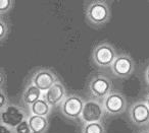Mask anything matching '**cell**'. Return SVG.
Instances as JSON below:
<instances>
[{
	"label": "cell",
	"mask_w": 149,
	"mask_h": 133,
	"mask_svg": "<svg viewBox=\"0 0 149 133\" xmlns=\"http://www.w3.org/2000/svg\"><path fill=\"white\" fill-rule=\"evenodd\" d=\"M26 119H28L26 112L15 105H8L4 109H2L0 113L1 124L6 125L9 128L15 129Z\"/></svg>",
	"instance_id": "obj_1"
},
{
	"label": "cell",
	"mask_w": 149,
	"mask_h": 133,
	"mask_svg": "<svg viewBox=\"0 0 149 133\" xmlns=\"http://www.w3.org/2000/svg\"><path fill=\"white\" fill-rule=\"evenodd\" d=\"M109 7L103 1H94L88 5L86 15L88 19L95 25L104 23L109 17Z\"/></svg>",
	"instance_id": "obj_2"
},
{
	"label": "cell",
	"mask_w": 149,
	"mask_h": 133,
	"mask_svg": "<svg viewBox=\"0 0 149 133\" xmlns=\"http://www.w3.org/2000/svg\"><path fill=\"white\" fill-rule=\"evenodd\" d=\"M84 104L80 96H68L63 100V102L60 105V109L64 116L70 119H76L81 117L82 111L84 108Z\"/></svg>",
	"instance_id": "obj_3"
},
{
	"label": "cell",
	"mask_w": 149,
	"mask_h": 133,
	"mask_svg": "<svg viewBox=\"0 0 149 133\" xmlns=\"http://www.w3.org/2000/svg\"><path fill=\"white\" fill-rule=\"evenodd\" d=\"M103 110L104 107L97 101H87L84 104V108L80 118L85 123L100 122L103 117Z\"/></svg>",
	"instance_id": "obj_4"
},
{
	"label": "cell",
	"mask_w": 149,
	"mask_h": 133,
	"mask_svg": "<svg viewBox=\"0 0 149 133\" xmlns=\"http://www.w3.org/2000/svg\"><path fill=\"white\" fill-rule=\"evenodd\" d=\"M116 58V56L113 48L107 44L97 46L93 51V60L99 66H111Z\"/></svg>",
	"instance_id": "obj_5"
},
{
	"label": "cell",
	"mask_w": 149,
	"mask_h": 133,
	"mask_svg": "<svg viewBox=\"0 0 149 133\" xmlns=\"http://www.w3.org/2000/svg\"><path fill=\"white\" fill-rule=\"evenodd\" d=\"M56 76L52 71L48 69H41L38 70L34 74L32 78V83L36 85L40 90L43 92H47L51 86L56 83Z\"/></svg>",
	"instance_id": "obj_6"
},
{
	"label": "cell",
	"mask_w": 149,
	"mask_h": 133,
	"mask_svg": "<svg viewBox=\"0 0 149 133\" xmlns=\"http://www.w3.org/2000/svg\"><path fill=\"white\" fill-rule=\"evenodd\" d=\"M103 107L109 114H120L126 108V100L118 92H110L103 100Z\"/></svg>",
	"instance_id": "obj_7"
},
{
	"label": "cell",
	"mask_w": 149,
	"mask_h": 133,
	"mask_svg": "<svg viewBox=\"0 0 149 133\" xmlns=\"http://www.w3.org/2000/svg\"><path fill=\"white\" fill-rule=\"evenodd\" d=\"M110 90H111V83L109 79L104 76H96L90 83L91 94L95 98L105 99L110 94Z\"/></svg>",
	"instance_id": "obj_8"
},
{
	"label": "cell",
	"mask_w": 149,
	"mask_h": 133,
	"mask_svg": "<svg viewBox=\"0 0 149 133\" xmlns=\"http://www.w3.org/2000/svg\"><path fill=\"white\" fill-rule=\"evenodd\" d=\"M65 88L60 82H56L53 86L49 88L47 92H43V98L50 106H57L58 104L61 105L63 100L65 99Z\"/></svg>",
	"instance_id": "obj_9"
},
{
	"label": "cell",
	"mask_w": 149,
	"mask_h": 133,
	"mask_svg": "<svg viewBox=\"0 0 149 133\" xmlns=\"http://www.w3.org/2000/svg\"><path fill=\"white\" fill-rule=\"evenodd\" d=\"M130 117L137 125L147 124L149 122V107L144 102L135 103L131 108Z\"/></svg>",
	"instance_id": "obj_10"
},
{
	"label": "cell",
	"mask_w": 149,
	"mask_h": 133,
	"mask_svg": "<svg viewBox=\"0 0 149 133\" xmlns=\"http://www.w3.org/2000/svg\"><path fill=\"white\" fill-rule=\"evenodd\" d=\"M134 64L129 56L120 55L116 56V60L112 63L111 69L113 73L118 76H127L133 71Z\"/></svg>",
	"instance_id": "obj_11"
},
{
	"label": "cell",
	"mask_w": 149,
	"mask_h": 133,
	"mask_svg": "<svg viewBox=\"0 0 149 133\" xmlns=\"http://www.w3.org/2000/svg\"><path fill=\"white\" fill-rule=\"evenodd\" d=\"M43 98V92L40 90L39 88L36 85H34L33 83L29 84V85L26 88L25 92L23 94V100L24 102L27 105L31 106L34 103H36L37 101H39L40 99Z\"/></svg>",
	"instance_id": "obj_12"
},
{
	"label": "cell",
	"mask_w": 149,
	"mask_h": 133,
	"mask_svg": "<svg viewBox=\"0 0 149 133\" xmlns=\"http://www.w3.org/2000/svg\"><path fill=\"white\" fill-rule=\"evenodd\" d=\"M28 121L33 133H43L48 127V121L46 117L31 114L28 117Z\"/></svg>",
	"instance_id": "obj_13"
},
{
	"label": "cell",
	"mask_w": 149,
	"mask_h": 133,
	"mask_svg": "<svg viewBox=\"0 0 149 133\" xmlns=\"http://www.w3.org/2000/svg\"><path fill=\"white\" fill-rule=\"evenodd\" d=\"M51 106L46 102L44 99H40L36 103L30 106V112L32 115H37V116L46 117L50 112Z\"/></svg>",
	"instance_id": "obj_14"
},
{
	"label": "cell",
	"mask_w": 149,
	"mask_h": 133,
	"mask_svg": "<svg viewBox=\"0 0 149 133\" xmlns=\"http://www.w3.org/2000/svg\"><path fill=\"white\" fill-rule=\"evenodd\" d=\"M82 133H104V127L100 122L85 123Z\"/></svg>",
	"instance_id": "obj_15"
},
{
	"label": "cell",
	"mask_w": 149,
	"mask_h": 133,
	"mask_svg": "<svg viewBox=\"0 0 149 133\" xmlns=\"http://www.w3.org/2000/svg\"><path fill=\"white\" fill-rule=\"evenodd\" d=\"M13 130H15V133H33L32 132L31 127H30L28 119H26V120L23 121L21 124L17 125Z\"/></svg>",
	"instance_id": "obj_16"
},
{
	"label": "cell",
	"mask_w": 149,
	"mask_h": 133,
	"mask_svg": "<svg viewBox=\"0 0 149 133\" xmlns=\"http://www.w3.org/2000/svg\"><path fill=\"white\" fill-rule=\"evenodd\" d=\"M10 5H11L10 0H0V11L1 12L7 11L9 7H10Z\"/></svg>",
	"instance_id": "obj_17"
},
{
	"label": "cell",
	"mask_w": 149,
	"mask_h": 133,
	"mask_svg": "<svg viewBox=\"0 0 149 133\" xmlns=\"http://www.w3.org/2000/svg\"><path fill=\"white\" fill-rule=\"evenodd\" d=\"M6 102H7L6 96H5L4 92L1 90V94H0V108H1V110L6 107Z\"/></svg>",
	"instance_id": "obj_18"
},
{
	"label": "cell",
	"mask_w": 149,
	"mask_h": 133,
	"mask_svg": "<svg viewBox=\"0 0 149 133\" xmlns=\"http://www.w3.org/2000/svg\"><path fill=\"white\" fill-rule=\"evenodd\" d=\"M5 34H6V25H5L4 21H0V37L1 39H3Z\"/></svg>",
	"instance_id": "obj_19"
},
{
	"label": "cell",
	"mask_w": 149,
	"mask_h": 133,
	"mask_svg": "<svg viewBox=\"0 0 149 133\" xmlns=\"http://www.w3.org/2000/svg\"><path fill=\"white\" fill-rule=\"evenodd\" d=\"M0 133H13V131L10 130V128L8 126L1 124L0 125Z\"/></svg>",
	"instance_id": "obj_20"
},
{
	"label": "cell",
	"mask_w": 149,
	"mask_h": 133,
	"mask_svg": "<svg viewBox=\"0 0 149 133\" xmlns=\"http://www.w3.org/2000/svg\"><path fill=\"white\" fill-rule=\"evenodd\" d=\"M145 77H146L147 82L149 83V67L147 68V70H146V73H145Z\"/></svg>",
	"instance_id": "obj_21"
},
{
	"label": "cell",
	"mask_w": 149,
	"mask_h": 133,
	"mask_svg": "<svg viewBox=\"0 0 149 133\" xmlns=\"http://www.w3.org/2000/svg\"><path fill=\"white\" fill-rule=\"evenodd\" d=\"M145 103H146V104H147V106L149 107V94L146 96V102H145Z\"/></svg>",
	"instance_id": "obj_22"
},
{
	"label": "cell",
	"mask_w": 149,
	"mask_h": 133,
	"mask_svg": "<svg viewBox=\"0 0 149 133\" xmlns=\"http://www.w3.org/2000/svg\"><path fill=\"white\" fill-rule=\"evenodd\" d=\"M141 133H149V131H143V132H141Z\"/></svg>",
	"instance_id": "obj_23"
}]
</instances>
